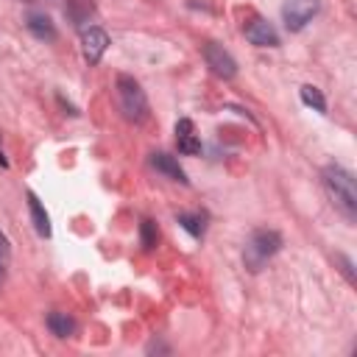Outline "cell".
Segmentation results:
<instances>
[{"label":"cell","instance_id":"5b68a950","mask_svg":"<svg viewBox=\"0 0 357 357\" xmlns=\"http://www.w3.org/2000/svg\"><path fill=\"white\" fill-rule=\"evenodd\" d=\"M204 61H206V67L215 73V75H220V78H234V73H237V61L229 56V50H223V45H218V42H206L204 45Z\"/></svg>","mask_w":357,"mask_h":357},{"label":"cell","instance_id":"ac0fdd59","mask_svg":"<svg viewBox=\"0 0 357 357\" xmlns=\"http://www.w3.org/2000/svg\"><path fill=\"white\" fill-rule=\"evenodd\" d=\"M0 167H8V159H6V153H3V148H0Z\"/></svg>","mask_w":357,"mask_h":357},{"label":"cell","instance_id":"277c9868","mask_svg":"<svg viewBox=\"0 0 357 357\" xmlns=\"http://www.w3.org/2000/svg\"><path fill=\"white\" fill-rule=\"evenodd\" d=\"M321 8V0H287L282 6V20L287 31H301Z\"/></svg>","mask_w":357,"mask_h":357},{"label":"cell","instance_id":"52a82bcc","mask_svg":"<svg viewBox=\"0 0 357 357\" xmlns=\"http://www.w3.org/2000/svg\"><path fill=\"white\" fill-rule=\"evenodd\" d=\"M243 33H245V39L251 42V45H257V47H276L279 45V33H276V28L268 22V20H251L245 28H243Z\"/></svg>","mask_w":357,"mask_h":357},{"label":"cell","instance_id":"9c48e42d","mask_svg":"<svg viewBox=\"0 0 357 357\" xmlns=\"http://www.w3.org/2000/svg\"><path fill=\"white\" fill-rule=\"evenodd\" d=\"M151 165H153L159 173H165L170 181L187 184V173H184V167L178 165L176 156H170V153H165V151H156V153H151Z\"/></svg>","mask_w":357,"mask_h":357},{"label":"cell","instance_id":"2e32d148","mask_svg":"<svg viewBox=\"0 0 357 357\" xmlns=\"http://www.w3.org/2000/svg\"><path fill=\"white\" fill-rule=\"evenodd\" d=\"M139 237H142V248H145V251H153L156 243H159L156 223H153V220H142V223H139Z\"/></svg>","mask_w":357,"mask_h":357},{"label":"cell","instance_id":"8992f818","mask_svg":"<svg viewBox=\"0 0 357 357\" xmlns=\"http://www.w3.org/2000/svg\"><path fill=\"white\" fill-rule=\"evenodd\" d=\"M106 47H109V33H106L103 28H86V31L81 33V50H84V61H86L89 67H92V64H98V61L103 59Z\"/></svg>","mask_w":357,"mask_h":357},{"label":"cell","instance_id":"6da1fadb","mask_svg":"<svg viewBox=\"0 0 357 357\" xmlns=\"http://www.w3.org/2000/svg\"><path fill=\"white\" fill-rule=\"evenodd\" d=\"M321 178H324V187H326L332 204L349 220H354L357 218V184H354V176L340 165H326Z\"/></svg>","mask_w":357,"mask_h":357},{"label":"cell","instance_id":"5bb4252c","mask_svg":"<svg viewBox=\"0 0 357 357\" xmlns=\"http://www.w3.org/2000/svg\"><path fill=\"white\" fill-rule=\"evenodd\" d=\"M92 8H95V3L92 0H67V17L75 22V25H81L89 14H92Z\"/></svg>","mask_w":357,"mask_h":357},{"label":"cell","instance_id":"3957f363","mask_svg":"<svg viewBox=\"0 0 357 357\" xmlns=\"http://www.w3.org/2000/svg\"><path fill=\"white\" fill-rule=\"evenodd\" d=\"M117 106L126 120L142 123L148 117V98L131 75H117Z\"/></svg>","mask_w":357,"mask_h":357},{"label":"cell","instance_id":"e0dca14e","mask_svg":"<svg viewBox=\"0 0 357 357\" xmlns=\"http://www.w3.org/2000/svg\"><path fill=\"white\" fill-rule=\"evenodd\" d=\"M8 262H11V243H8V237H6L3 229H0V279H3L6 271H8Z\"/></svg>","mask_w":357,"mask_h":357},{"label":"cell","instance_id":"7c38bea8","mask_svg":"<svg viewBox=\"0 0 357 357\" xmlns=\"http://www.w3.org/2000/svg\"><path fill=\"white\" fill-rule=\"evenodd\" d=\"M47 329L56 335V337H70L75 332V318L67 315V312H47Z\"/></svg>","mask_w":357,"mask_h":357},{"label":"cell","instance_id":"4fadbf2b","mask_svg":"<svg viewBox=\"0 0 357 357\" xmlns=\"http://www.w3.org/2000/svg\"><path fill=\"white\" fill-rule=\"evenodd\" d=\"M176 220H178V226H181L184 231H190L192 237H204V229H206V218H204L201 212H181Z\"/></svg>","mask_w":357,"mask_h":357},{"label":"cell","instance_id":"ba28073f","mask_svg":"<svg viewBox=\"0 0 357 357\" xmlns=\"http://www.w3.org/2000/svg\"><path fill=\"white\" fill-rule=\"evenodd\" d=\"M176 148H178V153H184V156L201 153V139H198V134H195L192 120H187V117H181V120L176 123Z\"/></svg>","mask_w":357,"mask_h":357},{"label":"cell","instance_id":"30bf717a","mask_svg":"<svg viewBox=\"0 0 357 357\" xmlns=\"http://www.w3.org/2000/svg\"><path fill=\"white\" fill-rule=\"evenodd\" d=\"M25 25H28V31L36 36V39H42V42H53L56 39V28H53V22H50V17L47 14H28L25 17Z\"/></svg>","mask_w":357,"mask_h":357},{"label":"cell","instance_id":"8fae6325","mask_svg":"<svg viewBox=\"0 0 357 357\" xmlns=\"http://www.w3.org/2000/svg\"><path fill=\"white\" fill-rule=\"evenodd\" d=\"M28 198V209H31V220H33V229L42 234V237H50V218L45 212V206L39 204V198L33 192H25Z\"/></svg>","mask_w":357,"mask_h":357},{"label":"cell","instance_id":"7a4b0ae2","mask_svg":"<svg viewBox=\"0 0 357 357\" xmlns=\"http://www.w3.org/2000/svg\"><path fill=\"white\" fill-rule=\"evenodd\" d=\"M282 248V234L273 231V229H257L248 243H245V251H243V262L251 273L262 271V265Z\"/></svg>","mask_w":357,"mask_h":357},{"label":"cell","instance_id":"9a60e30c","mask_svg":"<svg viewBox=\"0 0 357 357\" xmlns=\"http://www.w3.org/2000/svg\"><path fill=\"white\" fill-rule=\"evenodd\" d=\"M301 100L310 106V109H315V112H326V98L321 95V89L318 86H312V84H304L301 86Z\"/></svg>","mask_w":357,"mask_h":357}]
</instances>
